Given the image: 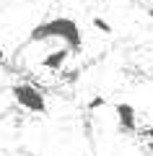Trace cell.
<instances>
[{"mask_svg": "<svg viewBox=\"0 0 153 156\" xmlns=\"http://www.w3.org/2000/svg\"><path fill=\"white\" fill-rule=\"evenodd\" d=\"M47 39H60L65 42V47L70 52H81L83 50V34L75 18L68 16H55L47 21H39L37 26H31L29 31V42H47Z\"/></svg>", "mask_w": 153, "mask_h": 156, "instance_id": "6da1fadb", "label": "cell"}, {"mask_svg": "<svg viewBox=\"0 0 153 156\" xmlns=\"http://www.w3.org/2000/svg\"><path fill=\"white\" fill-rule=\"evenodd\" d=\"M11 91H13V99H16V104L21 107V109L34 112V115H47V112H49L44 94L34 83H13Z\"/></svg>", "mask_w": 153, "mask_h": 156, "instance_id": "7a4b0ae2", "label": "cell"}, {"mask_svg": "<svg viewBox=\"0 0 153 156\" xmlns=\"http://www.w3.org/2000/svg\"><path fill=\"white\" fill-rule=\"evenodd\" d=\"M114 115H117V128H120V133H125V135L137 133V112H135V107L130 101H117Z\"/></svg>", "mask_w": 153, "mask_h": 156, "instance_id": "3957f363", "label": "cell"}, {"mask_svg": "<svg viewBox=\"0 0 153 156\" xmlns=\"http://www.w3.org/2000/svg\"><path fill=\"white\" fill-rule=\"evenodd\" d=\"M68 57H70V50L68 47H57V50H52V52H47V55L42 57V62L39 65L44 68V70H62L65 68V62H68Z\"/></svg>", "mask_w": 153, "mask_h": 156, "instance_id": "277c9868", "label": "cell"}, {"mask_svg": "<svg viewBox=\"0 0 153 156\" xmlns=\"http://www.w3.org/2000/svg\"><path fill=\"white\" fill-rule=\"evenodd\" d=\"M91 26L96 29V31H101V34H112V31H114L112 23L106 21V18H101V16H93V18H91Z\"/></svg>", "mask_w": 153, "mask_h": 156, "instance_id": "5b68a950", "label": "cell"}, {"mask_svg": "<svg viewBox=\"0 0 153 156\" xmlns=\"http://www.w3.org/2000/svg\"><path fill=\"white\" fill-rule=\"evenodd\" d=\"M101 107H106V99H104V96H91V99H88V104H86V109L96 112V109H101Z\"/></svg>", "mask_w": 153, "mask_h": 156, "instance_id": "8992f818", "label": "cell"}, {"mask_svg": "<svg viewBox=\"0 0 153 156\" xmlns=\"http://www.w3.org/2000/svg\"><path fill=\"white\" fill-rule=\"evenodd\" d=\"M81 78V70H68L65 73V81H78Z\"/></svg>", "mask_w": 153, "mask_h": 156, "instance_id": "52a82bcc", "label": "cell"}, {"mask_svg": "<svg viewBox=\"0 0 153 156\" xmlns=\"http://www.w3.org/2000/svg\"><path fill=\"white\" fill-rule=\"evenodd\" d=\"M137 133H143L148 140H153V125H148V128H143V130H137Z\"/></svg>", "mask_w": 153, "mask_h": 156, "instance_id": "ba28073f", "label": "cell"}, {"mask_svg": "<svg viewBox=\"0 0 153 156\" xmlns=\"http://www.w3.org/2000/svg\"><path fill=\"white\" fill-rule=\"evenodd\" d=\"M0 65H5V52H3V47H0Z\"/></svg>", "mask_w": 153, "mask_h": 156, "instance_id": "9c48e42d", "label": "cell"}, {"mask_svg": "<svg viewBox=\"0 0 153 156\" xmlns=\"http://www.w3.org/2000/svg\"><path fill=\"white\" fill-rule=\"evenodd\" d=\"M148 151H151V156H153V140H148Z\"/></svg>", "mask_w": 153, "mask_h": 156, "instance_id": "30bf717a", "label": "cell"}, {"mask_svg": "<svg viewBox=\"0 0 153 156\" xmlns=\"http://www.w3.org/2000/svg\"><path fill=\"white\" fill-rule=\"evenodd\" d=\"M148 16H151V18H153V5H151V8H148Z\"/></svg>", "mask_w": 153, "mask_h": 156, "instance_id": "8fae6325", "label": "cell"}]
</instances>
